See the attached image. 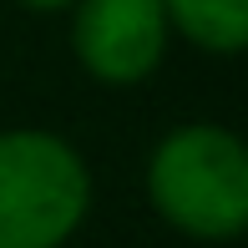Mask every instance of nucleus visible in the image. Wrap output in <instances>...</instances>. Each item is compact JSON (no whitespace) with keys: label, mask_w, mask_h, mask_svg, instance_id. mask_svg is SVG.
<instances>
[{"label":"nucleus","mask_w":248,"mask_h":248,"mask_svg":"<svg viewBox=\"0 0 248 248\" xmlns=\"http://www.w3.org/2000/svg\"><path fill=\"white\" fill-rule=\"evenodd\" d=\"M142 198L193 248H228L248 233V147L228 122H177L147 147Z\"/></svg>","instance_id":"f257e3e1"},{"label":"nucleus","mask_w":248,"mask_h":248,"mask_svg":"<svg viewBox=\"0 0 248 248\" xmlns=\"http://www.w3.org/2000/svg\"><path fill=\"white\" fill-rule=\"evenodd\" d=\"M96 202V172L66 132L0 127V248H71Z\"/></svg>","instance_id":"f03ea898"},{"label":"nucleus","mask_w":248,"mask_h":248,"mask_svg":"<svg viewBox=\"0 0 248 248\" xmlns=\"http://www.w3.org/2000/svg\"><path fill=\"white\" fill-rule=\"evenodd\" d=\"M71 61L107 92H132L162 71L172 51L162 0H76L66 10Z\"/></svg>","instance_id":"7ed1b4c3"},{"label":"nucleus","mask_w":248,"mask_h":248,"mask_svg":"<svg viewBox=\"0 0 248 248\" xmlns=\"http://www.w3.org/2000/svg\"><path fill=\"white\" fill-rule=\"evenodd\" d=\"M172 41L202 56L233 61L248 46V0H162Z\"/></svg>","instance_id":"20e7f679"},{"label":"nucleus","mask_w":248,"mask_h":248,"mask_svg":"<svg viewBox=\"0 0 248 248\" xmlns=\"http://www.w3.org/2000/svg\"><path fill=\"white\" fill-rule=\"evenodd\" d=\"M16 5H20V10H31V16H66L76 0H16Z\"/></svg>","instance_id":"39448f33"}]
</instances>
